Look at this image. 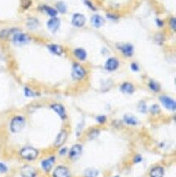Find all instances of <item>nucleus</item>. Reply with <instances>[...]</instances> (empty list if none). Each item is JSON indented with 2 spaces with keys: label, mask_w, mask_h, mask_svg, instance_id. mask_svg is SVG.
<instances>
[{
  "label": "nucleus",
  "mask_w": 176,
  "mask_h": 177,
  "mask_svg": "<svg viewBox=\"0 0 176 177\" xmlns=\"http://www.w3.org/2000/svg\"><path fill=\"white\" fill-rule=\"evenodd\" d=\"M26 124L25 118L22 116H15L10 123V129L11 131L17 133L23 128Z\"/></svg>",
  "instance_id": "1"
},
{
  "label": "nucleus",
  "mask_w": 176,
  "mask_h": 177,
  "mask_svg": "<svg viewBox=\"0 0 176 177\" xmlns=\"http://www.w3.org/2000/svg\"><path fill=\"white\" fill-rule=\"evenodd\" d=\"M20 156L27 161H33L38 156V151L32 147L23 148L20 151Z\"/></svg>",
  "instance_id": "2"
},
{
  "label": "nucleus",
  "mask_w": 176,
  "mask_h": 177,
  "mask_svg": "<svg viewBox=\"0 0 176 177\" xmlns=\"http://www.w3.org/2000/svg\"><path fill=\"white\" fill-rule=\"evenodd\" d=\"M86 70L81 65L75 63L73 65L72 69V76L75 80H82L85 76Z\"/></svg>",
  "instance_id": "3"
},
{
  "label": "nucleus",
  "mask_w": 176,
  "mask_h": 177,
  "mask_svg": "<svg viewBox=\"0 0 176 177\" xmlns=\"http://www.w3.org/2000/svg\"><path fill=\"white\" fill-rule=\"evenodd\" d=\"M13 41L17 46H22V45H25L29 42L30 37L27 34L17 32L14 34V37H13Z\"/></svg>",
  "instance_id": "4"
},
{
  "label": "nucleus",
  "mask_w": 176,
  "mask_h": 177,
  "mask_svg": "<svg viewBox=\"0 0 176 177\" xmlns=\"http://www.w3.org/2000/svg\"><path fill=\"white\" fill-rule=\"evenodd\" d=\"M160 100L161 104H163V106L166 108H167L168 110H170V111H174L175 110V102H174V100L172 98L166 96V95H162V96L160 97Z\"/></svg>",
  "instance_id": "5"
},
{
  "label": "nucleus",
  "mask_w": 176,
  "mask_h": 177,
  "mask_svg": "<svg viewBox=\"0 0 176 177\" xmlns=\"http://www.w3.org/2000/svg\"><path fill=\"white\" fill-rule=\"evenodd\" d=\"M85 17L81 14H75L72 17V24L75 27H82L85 24Z\"/></svg>",
  "instance_id": "6"
},
{
  "label": "nucleus",
  "mask_w": 176,
  "mask_h": 177,
  "mask_svg": "<svg viewBox=\"0 0 176 177\" xmlns=\"http://www.w3.org/2000/svg\"><path fill=\"white\" fill-rule=\"evenodd\" d=\"M82 146L76 144V145L73 146L72 148H70L69 150V158L72 160H76L80 156L81 153H82Z\"/></svg>",
  "instance_id": "7"
},
{
  "label": "nucleus",
  "mask_w": 176,
  "mask_h": 177,
  "mask_svg": "<svg viewBox=\"0 0 176 177\" xmlns=\"http://www.w3.org/2000/svg\"><path fill=\"white\" fill-rule=\"evenodd\" d=\"M53 177H71V175L66 167L60 166L54 171Z\"/></svg>",
  "instance_id": "8"
},
{
  "label": "nucleus",
  "mask_w": 176,
  "mask_h": 177,
  "mask_svg": "<svg viewBox=\"0 0 176 177\" xmlns=\"http://www.w3.org/2000/svg\"><path fill=\"white\" fill-rule=\"evenodd\" d=\"M118 48H119L121 52H122L124 56H126V57H131L134 53L133 46H132V45H131V44H128V43L121 45L120 46H118Z\"/></svg>",
  "instance_id": "9"
},
{
  "label": "nucleus",
  "mask_w": 176,
  "mask_h": 177,
  "mask_svg": "<svg viewBox=\"0 0 176 177\" xmlns=\"http://www.w3.org/2000/svg\"><path fill=\"white\" fill-rule=\"evenodd\" d=\"M119 66V62L116 58H109L105 63V69L108 71H114Z\"/></svg>",
  "instance_id": "10"
},
{
  "label": "nucleus",
  "mask_w": 176,
  "mask_h": 177,
  "mask_svg": "<svg viewBox=\"0 0 176 177\" xmlns=\"http://www.w3.org/2000/svg\"><path fill=\"white\" fill-rule=\"evenodd\" d=\"M67 137H68V134H67V132L65 130H62L59 135L56 137V141L54 142V146L56 147V148H60L61 147L63 144L65 143V142L66 141Z\"/></svg>",
  "instance_id": "11"
},
{
  "label": "nucleus",
  "mask_w": 176,
  "mask_h": 177,
  "mask_svg": "<svg viewBox=\"0 0 176 177\" xmlns=\"http://www.w3.org/2000/svg\"><path fill=\"white\" fill-rule=\"evenodd\" d=\"M21 175L22 177H36L37 171L31 166H25L21 169Z\"/></svg>",
  "instance_id": "12"
},
{
  "label": "nucleus",
  "mask_w": 176,
  "mask_h": 177,
  "mask_svg": "<svg viewBox=\"0 0 176 177\" xmlns=\"http://www.w3.org/2000/svg\"><path fill=\"white\" fill-rule=\"evenodd\" d=\"M55 161H56L55 156H51L49 158L45 159L44 161H41V167H42V169L46 172L50 171L52 167H53Z\"/></svg>",
  "instance_id": "13"
},
{
  "label": "nucleus",
  "mask_w": 176,
  "mask_h": 177,
  "mask_svg": "<svg viewBox=\"0 0 176 177\" xmlns=\"http://www.w3.org/2000/svg\"><path fill=\"white\" fill-rule=\"evenodd\" d=\"M60 25H61V21H60V19L56 18V17L55 18H51L47 22V27H48L49 30L53 32H56L58 30Z\"/></svg>",
  "instance_id": "14"
},
{
  "label": "nucleus",
  "mask_w": 176,
  "mask_h": 177,
  "mask_svg": "<svg viewBox=\"0 0 176 177\" xmlns=\"http://www.w3.org/2000/svg\"><path fill=\"white\" fill-rule=\"evenodd\" d=\"M51 108L52 109L56 112L57 114H58L62 119H65L66 118V113H65V108L62 106V105L59 104H54L51 106Z\"/></svg>",
  "instance_id": "15"
},
{
  "label": "nucleus",
  "mask_w": 176,
  "mask_h": 177,
  "mask_svg": "<svg viewBox=\"0 0 176 177\" xmlns=\"http://www.w3.org/2000/svg\"><path fill=\"white\" fill-rule=\"evenodd\" d=\"M121 91L127 94H131L135 91V87L131 83L129 82H125V83L122 84L120 87Z\"/></svg>",
  "instance_id": "16"
},
{
  "label": "nucleus",
  "mask_w": 176,
  "mask_h": 177,
  "mask_svg": "<svg viewBox=\"0 0 176 177\" xmlns=\"http://www.w3.org/2000/svg\"><path fill=\"white\" fill-rule=\"evenodd\" d=\"M91 22H92L93 27L99 28V27H101L104 24V18L100 16V15L95 14V15H93V16L91 18Z\"/></svg>",
  "instance_id": "17"
},
{
  "label": "nucleus",
  "mask_w": 176,
  "mask_h": 177,
  "mask_svg": "<svg viewBox=\"0 0 176 177\" xmlns=\"http://www.w3.org/2000/svg\"><path fill=\"white\" fill-rule=\"evenodd\" d=\"M123 119H124V122L126 124H128V125H131V126H136L139 123L138 119L131 114H126Z\"/></svg>",
  "instance_id": "18"
},
{
  "label": "nucleus",
  "mask_w": 176,
  "mask_h": 177,
  "mask_svg": "<svg viewBox=\"0 0 176 177\" xmlns=\"http://www.w3.org/2000/svg\"><path fill=\"white\" fill-rule=\"evenodd\" d=\"M164 168L161 167H155L152 168L151 172H150V176L151 177H163L164 176Z\"/></svg>",
  "instance_id": "19"
},
{
  "label": "nucleus",
  "mask_w": 176,
  "mask_h": 177,
  "mask_svg": "<svg viewBox=\"0 0 176 177\" xmlns=\"http://www.w3.org/2000/svg\"><path fill=\"white\" fill-rule=\"evenodd\" d=\"M49 51H51V53L54 55H57V56H61L63 53V48L59 45H56V44H51L48 45Z\"/></svg>",
  "instance_id": "20"
},
{
  "label": "nucleus",
  "mask_w": 176,
  "mask_h": 177,
  "mask_svg": "<svg viewBox=\"0 0 176 177\" xmlns=\"http://www.w3.org/2000/svg\"><path fill=\"white\" fill-rule=\"evenodd\" d=\"M75 57L80 61H85L87 58V52L83 48H77L74 51Z\"/></svg>",
  "instance_id": "21"
},
{
  "label": "nucleus",
  "mask_w": 176,
  "mask_h": 177,
  "mask_svg": "<svg viewBox=\"0 0 176 177\" xmlns=\"http://www.w3.org/2000/svg\"><path fill=\"white\" fill-rule=\"evenodd\" d=\"M42 9L43 11H45V13L48 14L49 16L51 17V18H55V17L57 15V11H56L55 8H51V7L44 5L42 6Z\"/></svg>",
  "instance_id": "22"
},
{
  "label": "nucleus",
  "mask_w": 176,
  "mask_h": 177,
  "mask_svg": "<svg viewBox=\"0 0 176 177\" xmlns=\"http://www.w3.org/2000/svg\"><path fill=\"white\" fill-rule=\"evenodd\" d=\"M148 86L153 92H159L160 90V84L155 81H152V80L150 81L148 83Z\"/></svg>",
  "instance_id": "23"
},
{
  "label": "nucleus",
  "mask_w": 176,
  "mask_h": 177,
  "mask_svg": "<svg viewBox=\"0 0 176 177\" xmlns=\"http://www.w3.org/2000/svg\"><path fill=\"white\" fill-rule=\"evenodd\" d=\"M38 24H39V22H38L37 19L33 18H29L27 22V27H28V28H30V29H35V28H37Z\"/></svg>",
  "instance_id": "24"
},
{
  "label": "nucleus",
  "mask_w": 176,
  "mask_h": 177,
  "mask_svg": "<svg viewBox=\"0 0 176 177\" xmlns=\"http://www.w3.org/2000/svg\"><path fill=\"white\" fill-rule=\"evenodd\" d=\"M56 8L61 14H65V13H66L67 11L66 4L64 2H58V3H56Z\"/></svg>",
  "instance_id": "25"
},
{
  "label": "nucleus",
  "mask_w": 176,
  "mask_h": 177,
  "mask_svg": "<svg viewBox=\"0 0 176 177\" xmlns=\"http://www.w3.org/2000/svg\"><path fill=\"white\" fill-rule=\"evenodd\" d=\"M98 174H99V172L95 169H88L84 173L85 177H97Z\"/></svg>",
  "instance_id": "26"
},
{
  "label": "nucleus",
  "mask_w": 176,
  "mask_h": 177,
  "mask_svg": "<svg viewBox=\"0 0 176 177\" xmlns=\"http://www.w3.org/2000/svg\"><path fill=\"white\" fill-rule=\"evenodd\" d=\"M150 111H151V113L152 114H155V115H156V114H158V113H160V107H159V105L153 104L151 107V108H150Z\"/></svg>",
  "instance_id": "27"
},
{
  "label": "nucleus",
  "mask_w": 176,
  "mask_h": 177,
  "mask_svg": "<svg viewBox=\"0 0 176 177\" xmlns=\"http://www.w3.org/2000/svg\"><path fill=\"white\" fill-rule=\"evenodd\" d=\"M138 108H139V110H140V112H141V113H146L147 110V104H146V103L145 102L140 103V104H139Z\"/></svg>",
  "instance_id": "28"
},
{
  "label": "nucleus",
  "mask_w": 176,
  "mask_h": 177,
  "mask_svg": "<svg viewBox=\"0 0 176 177\" xmlns=\"http://www.w3.org/2000/svg\"><path fill=\"white\" fill-rule=\"evenodd\" d=\"M24 94L27 97H34L36 96V93L32 91V89H30L28 88H24Z\"/></svg>",
  "instance_id": "29"
},
{
  "label": "nucleus",
  "mask_w": 176,
  "mask_h": 177,
  "mask_svg": "<svg viewBox=\"0 0 176 177\" xmlns=\"http://www.w3.org/2000/svg\"><path fill=\"white\" fill-rule=\"evenodd\" d=\"M99 129H94V130H92V131L89 132V134H88V137L90 139H93V138H95V137L99 135Z\"/></svg>",
  "instance_id": "30"
},
{
  "label": "nucleus",
  "mask_w": 176,
  "mask_h": 177,
  "mask_svg": "<svg viewBox=\"0 0 176 177\" xmlns=\"http://www.w3.org/2000/svg\"><path fill=\"white\" fill-rule=\"evenodd\" d=\"M32 4V1L31 0H22V7L26 9L28 8Z\"/></svg>",
  "instance_id": "31"
},
{
  "label": "nucleus",
  "mask_w": 176,
  "mask_h": 177,
  "mask_svg": "<svg viewBox=\"0 0 176 177\" xmlns=\"http://www.w3.org/2000/svg\"><path fill=\"white\" fill-rule=\"evenodd\" d=\"M169 24H170V27H171V29L172 30H175V26H176V22H175V18L172 17L170 19V21H169Z\"/></svg>",
  "instance_id": "32"
},
{
  "label": "nucleus",
  "mask_w": 176,
  "mask_h": 177,
  "mask_svg": "<svg viewBox=\"0 0 176 177\" xmlns=\"http://www.w3.org/2000/svg\"><path fill=\"white\" fill-rule=\"evenodd\" d=\"M155 41H157L159 44H161L164 41V37H163L161 34H157V35H155Z\"/></svg>",
  "instance_id": "33"
},
{
  "label": "nucleus",
  "mask_w": 176,
  "mask_h": 177,
  "mask_svg": "<svg viewBox=\"0 0 176 177\" xmlns=\"http://www.w3.org/2000/svg\"><path fill=\"white\" fill-rule=\"evenodd\" d=\"M96 120L99 122V124H104L106 122V117L105 116H98L96 118Z\"/></svg>",
  "instance_id": "34"
},
{
  "label": "nucleus",
  "mask_w": 176,
  "mask_h": 177,
  "mask_svg": "<svg viewBox=\"0 0 176 177\" xmlns=\"http://www.w3.org/2000/svg\"><path fill=\"white\" fill-rule=\"evenodd\" d=\"M8 171V167L3 163H0V173H5Z\"/></svg>",
  "instance_id": "35"
},
{
  "label": "nucleus",
  "mask_w": 176,
  "mask_h": 177,
  "mask_svg": "<svg viewBox=\"0 0 176 177\" xmlns=\"http://www.w3.org/2000/svg\"><path fill=\"white\" fill-rule=\"evenodd\" d=\"M131 70H133V71H138L139 70V66H138V65L136 64V63H131Z\"/></svg>",
  "instance_id": "36"
},
{
  "label": "nucleus",
  "mask_w": 176,
  "mask_h": 177,
  "mask_svg": "<svg viewBox=\"0 0 176 177\" xmlns=\"http://www.w3.org/2000/svg\"><path fill=\"white\" fill-rule=\"evenodd\" d=\"M107 17H108V18L110 19V20H117V17L116 16V15H113V14H108Z\"/></svg>",
  "instance_id": "37"
},
{
  "label": "nucleus",
  "mask_w": 176,
  "mask_h": 177,
  "mask_svg": "<svg viewBox=\"0 0 176 177\" xmlns=\"http://www.w3.org/2000/svg\"><path fill=\"white\" fill-rule=\"evenodd\" d=\"M156 23H157V25L159 26L160 27H163L164 26V22L162 21V20H160V19H156Z\"/></svg>",
  "instance_id": "38"
},
{
  "label": "nucleus",
  "mask_w": 176,
  "mask_h": 177,
  "mask_svg": "<svg viewBox=\"0 0 176 177\" xmlns=\"http://www.w3.org/2000/svg\"><path fill=\"white\" fill-rule=\"evenodd\" d=\"M142 161V157L140 156H135V158H134V162L135 163H138L140 161Z\"/></svg>",
  "instance_id": "39"
},
{
  "label": "nucleus",
  "mask_w": 176,
  "mask_h": 177,
  "mask_svg": "<svg viewBox=\"0 0 176 177\" xmlns=\"http://www.w3.org/2000/svg\"><path fill=\"white\" fill-rule=\"evenodd\" d=\"M65 152H66V148H64V149H62V151H60L61 155H63V154H65Z\"/></svg>",
  "instance_id": "40"
},
{
  "label": "nucleus",
  "mask_w": 176,
  "mask_h": 177,
  "mask_svg": "<svg viewBox=\"0 0 176 177\" xmlns=\"http://www.w3.org/2000/svg\"><path fill=\"white\" fill-rule=\"evenodd\" d=\"M114 177H119V176H114Z\"/></svg>",
  "instance_id": "41"
},
{
  "label": "nucleus",
  "mask_w": 176,
  "mask_h": 177,
  "mask_svg": "<svg viewBox=\"0 0 176 177\" xmlns=\"http://www.w3.org/2000/svg\"><path fill=\"white\" fill-rule=\"evenodd\" d=\"M84 1H86V0H84Z\"/></svg>",
  "instance_id": "42"
}]
</instances>
